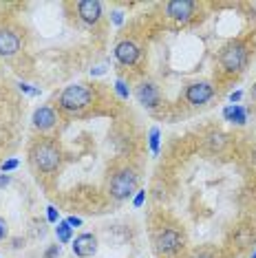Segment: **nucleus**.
I'll list each match as a JSON object with an SVG mask.
<instances>
[{"label": "nucleus", "instance_id": "nucleus-26", "mask_svg": "<svg viewBox=\"0 0 256 258\" xmlns=\"http://www.w3.org/2000/svg\"><path fill=\"white\" fill-rule=\"evenodd\" d=\"M241 97H243V91H234V93L230 95V102H232V104H238V102H241Z\"/></svg>", "mask_w": 256, "mask_h": 258}, {"label": "nucleus", "instance_id": "nucleus-13", "mask_svg": "<svg viewBox=\"0 0 256 258\" xmlns=\"http://www.w3.org/2000/svg\"><path fill=\"white\" fill-rule=\"evenodd\" d=\"M55 113H53V108H49V106H40L36 113H33V126L38 128V131H49V128H53L55 126Z\"/></svg>", "mask_w": 256, "mask_h": 258}, {"label": "nucleus", "instance_id": "nucleus-23", "mask_svg": "<svg viewBox=\"0 0 256 258\" xmlns=\"http://www.w3.org/2000/svg\"><path fill=\"white\" fill-rule=\"evenodd\" d=\"M121 22H124V14H121V11H113V25L119 27Z\"/></svg>", "mask_w": 256, "mask_h": 258}, {"label": "nucleus", "instance_id": "nucleus-15", "mask_svg": "<svg viewBox=\"0 0 256 258\" xmlns=\"http://www.w3.org/2000/svg\"><path fill=\"white\" fill-rule=\"evenodd\" d=\"M55 236H57V240L64 245V243H69V240L73 238V227L69 225L67 221H60L57 223V227H55Z\"/></svg>", "mask_w": 256, "mask_h": 258}, {"label": "nucleus", "instance_id": "nucleus-21", "mask_svg": "<svg viewBox=\"0 0 256 258\" xmlns=\"http://www.w3.org/2000/svg\"><path fill=\"white\" fill-rule=\"evenodd\" d=\"M144 201H146V190H137L135 199H133V205H135V208H142Z\"/></svg>", "mask_w": 256, "mask_h": 258}, {"label": "nucleus", "instance_id": "nucleus-1", "mask_svg": "<svg viewBox=\"0 0 256 258\" xmlns=\"http://www.w3.org/2000/svg\"><path fill=\"white\" fill-rule=\"evenodd\" d=\"M91 99H93L91 89H86V86H82V84H73V86H67V89L62 91L60 106L64 110H71V113H75V110H82V108L89 106Z\"/></svg>", "mask_w": 256, "mask_h": 258}, {"label": "nucleus", "instance_id": "nucleus-17", "mask_svg": "<svg viewBox=\"0 0 256 258\" xmlns=\"http://www.w3.org/2000/svg\"><path fill=\"white\" fill-rule=\"evenodd\" d=\"M150 150H153V155H159V128H150Z\"/></svg>", "mask_w": 256, "mask_h": 258}, {"label": "nucleus", "instance_id": "nucleus-30", "mask_svg": "<svg viewBox=\"0 0 256 258\" xmlns=\"http://www.w3.org/2000/svg\"><path fill=\"white\" fill-rule=\"evenodd\" d=\"M252 258H256V251H254V254H252Z\"/></svg>", "mask_w": 256, "mask_h": 258}, {"label": "nucleus", "instance_id": "nucleus-27", "mask_svg": "<svg viewBox=\"0 0 256 258\" xmlns=\"http://www.w3.org/2000/svg\"><path fill=\"white\" fill-rule=\"evenodd\" d=\"M106 73V67L104 64H100V67H95V69H91V75H104Z\"/></svg>", "mask_w": 256, "mask_h": 258}, {"label": "nucleus", "instance_id": "nucleus-5", "mask_svg": "<svg viewBox=\"0 0 256 258\" xmlns=\"http://www.w3.org/2000/svg\"><path fill=\"white\" fill-rule=\"evenodd\" d=\"M212 95H214V89L208 82H195V84H190L188 91H185V99H188L192 106H201L208 99H212Z\"/></svg>", "mask_w": 256, "mask_h": 258}, {"label": "nucleus", "instance_id": "nucleus-6", "mask_svg": "<svg viewBox=\"0 0 256 258\" xmlns=\"http://www.w3.org/2000/svg\"><path fill=\"white\" fill-rule=\"evenodd\" d=\"M97 251V238L93 234H80L73 240V254L78 258H91Z\"/></svg>", "mask_w": 256, "mask_h": 258}, {"label": "nucleus", "instance_id": "nucleus-4", "mask_svg": "<svg viewBox=\"0 0 256 258\" xmlns=\"http://www.w3.org/2000/svg\"><path fill=\"white\" fill-rule=\"evenodd\" d=\"M245 62H247V49L243 44H230L228 49L221 53V64H223V69L230 73L243 71Z\"/></svg>", "mask_w": 256, "mask_h": 258}, {"label": "nucleus", "instance_id": "nucleus-11", "mask_svg": "<svg viewBox=\"0 0 256 258\" xmlns=\"http://www.w3.org/2000/svg\"><path fill=\"white\" fill-rule=\"evenodd\" d=\"M78 11L86 25H95L102 16V3H97V0H82L78 5Z\"/></svg>", "mask_w": 256, "mask_h": 258}, {"label": "nucleus", "instance_id": "nucleus-18", "mask_svg": "<svg viewBox=\"0 0 256 258\" xmlns=\"http://www.w3.org/2000/svg\"><path fill=\"white\" fill-rule=\"evenodd\" d=\"M46 221L53 223V225L60 223V214H57V210L53 208V205H49V208H46Z\"/></svg>", "mask_w": 256, "mask_h": 258}, {"label": "nucleus", "instance_id": "nucleus-16", "mask_svg": "<svg viewBox=\"0 0 256 258\" xmlns=\"http://www.w3.org/2000/svg\"><path fill=\"white\" fill-rule=\"evenodd\" d=\"M115 93H117L119 99H128V97H131V89H128V84H126L124 80L115 82Z\"/></svg>", "mask_w": 256, "mask_h": 258}, {"label": "nucleus", "instance_id": "nucleus-28", "mask_svg": "<svg viewBox=\"0 0 256 258\" xmlns=\"http://www.w3.org/2000/svg\"><path fill=\"white\" fill-rule=\"evenodd\" d=\"M11 183V177L9 174H0V187H7Z\"/></svg>", "mask_w": 256, "mask_h": 258}, {"label": "nucleus", "instance_id": "nucleus-8", "mask_svg": "<svg viewBox=\"0 0 256 258\" xmlns=\"http://www.w3.org/2000/svg\"><path fill=\"white\" fill-rule=\"evenodd\" d=\"M181 234L174 232V230H166L161 234L159 238H157V249L164 251V254H174V251L181 249Z\"/></svg>", "mask_w": 256, "mask_h": 258}, {"label": "nucleus", "instance_id": "nucleus-12", "mask_svg": "<svg viewBox=\"0 0 256 258\" xmlns=\"http://www.w3.org/2000/svg\"><path fill=\"white\" fill-rule=\"evenodd\" d=\"M115 57L121 62V64H135L137 57H139V49L135 42H131V40H124V42H119L115 46Z\"/></svg>", "mask_w": 256, "mask_h": 258}, {"label": "nucleus", "instance_id": "nucleus-20", "mask_svg": "<svg viewBox=\"0 0 256 258\" xmlns=\"http://www.w3.org/2000/svg\"><path fill=\"white\" fill-rule=\"evenodd\" d=\"M18 166H20L18 159H7V161H3V166H0V168H3V172L7 174V172H11V170H16Z\"/></svg>", "mask_w": 256, "mask_h": 258}, {"label": "nucleus", "instance_id": "nucleus-3", "mask_svg": "<svg viewBox=\"0 0 256 258\" xmlns=\"http://www.w3.org/2000/svg\"><path fill=\"white\" fill-rule=\"evenodd\" d=\"M135 187H137V174L133 170H121L110 181V197L117 199V201H124L135 192Z\"/></svg>", "mask_w": 256, "mask_h": 258}, {"label": "nucleus", "instance_id": "nucleus-29", "mask_svg": "<svg viewBox=\"0 0 256 258\" xmlns=\"http://www.w3.org/2000/svg\"><path fill=\"white\" fill-rule=\"evenodd\" d=\"M197 258H214V256H210V254H199Z\"/></svg>", "mask_w": 256, "mask_h": 258}, {"label": "nucleus", "instance_id": "nucleus-24", "mask_svg": "<svg viewBox=\"0 0 256 258\" xmlns=\"http://www.w3.org/2000/svg\"><path fill=\"white\" fill-rule=\"evenodd\" d=\"M7 232H9V230H7V221H5L3 216H0V240L7 236Z\"/></svg>", "mask_w": 256, "mask_h": 258}, {"label": "nucleus", "instance_id": "nucleus-22", "mask_svg": "<svg viewBox=\"0 0 256 258\" xmlns=\"http://www.w3.org/2000/svg\"><path fill=\"white\" fill-rule=\"evenodd\" d=\"M57 256H60V245L49 247V249H46V254H44V258H57Z\"/></svg>", "mask_w": 256, "mask_h": 258}, {"label": "nucleus", "instance_id": "nucleus-9", "mask_svg": "<svg viewBox=\"0 0 256 258\" xmlns=\"http://www.w3.org/2000/svg\"><path fill=\"white\" fill-rule=\"evenodd\" d=\"M20 51V38L9 29H0V55L11 57Z\"/></svg>", "mask_w": 256, "mask_h": 258}, {"label": "nucleus", "instance_id": "nucleus-2", "mask_svg": "<svg viewBox=\"0 0 256 258\" xmlns=\"http://www.w3.org/2000/svg\"><path fill=\"white\" fill-rule=\"evenodd\" d=\"M33 163L42 172H53L60 166V150L51 142H42L33 148Z\"/></svg>", "mask_w": 256, "mask_h": 258}, {"label": "nucleus", "instance_id": "nucleus-25", "mask_svg": "<svg viewBox=\"0 0 256 258\" xmlns=\"http://www.w3.org/2000/svg\"><path fill=\"white\" fill-rule=\"evenodd\" d=\"M67 223H69L71 227H80V225H82V219H80V216H69Z\"/></svg>", "mask_w": 256, "mask_h": 258}, {"label": "nucleus", "instance_id": "nucleus-19", "mask_svg": "<svg viewBox=\"0 0 256 258\" xmlns=\"http://www.w3.org/2000/svg\"><path fill=\"white\" fill-rule=\"evenodd\" d=\"M18 89H20L22 93H27V95H31V97H38V95H40V89H33L31 84H25V82H20Z\"/></svg>", "mask_w": 256, "mask_h": 258}, {"label": "nucleus", "instance_id": "nucleus-14", "mask_svg": "<svg viewBox=\"0 0 256 258\" xmlns=\"http://www.w3.org/2000/svg\"><path fill=\"white\" fill-rule=\"evenodd\" d=\"M223 117L228 121H232V124L236 126H243L247 121V110L241 106V104H230V106L223 108Z\"/></svg>", "mask_w": 256, "mask_h": 258}, {"label": "nucleus", "instance_id": "nucleus-7", "mask_svg": "<svg viewBox=\"0 0 256 258\" xmlns=\"http://www.w3.org/2000/svg\"><path fill=\"white\" fill-rule=\"evenodd\" d=\"M166 11L172 20L185 22V20H190L192 14H195V3H190V0H172V3H168Z\"/></svg>", "mask_w": 256, "mask_h": 258}, {"label": "nucleus", "instance_id": "nucleus-10", "mask_svg": "<svg viewBox=\"0 0 256 258\" xmlns=\"http://www.w3.org/2000/svg\"><path fill=\"white\" fill-rule=\"evenodd\" d=\"M137 99L142 106L146 108H155L157 104H159V91H157L155 84H150V82H144L142 86H137Z\"/></svg>", "mask_w": 256, "mask_h": 258}]
</instances>
